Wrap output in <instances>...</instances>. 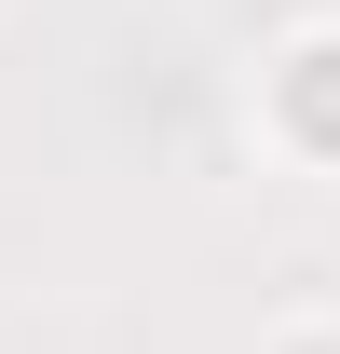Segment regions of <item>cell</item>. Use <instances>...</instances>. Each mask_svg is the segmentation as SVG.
<instances>
[{
	"instance_id": "6da1fadb",
	"label": "cell",
	"mask_w": 340,
	"mask_h": 354,
	"mask_svg": "<svg viewBox=\"0 0 340 354\" xmlns=\"http://www.w3.org/2000/svg\"><path fill=\"white\" fill-rule=\"evenodd\" d=\"M286 123L313 136V150H340V55H299L286 68Z\"/></svg>"
}]
</instances>
